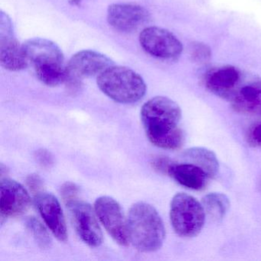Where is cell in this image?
Returning <instances> with one entry per match:
<instances>
[{"mask_svg": "<svg viewBox=\"0 0 261 261\" xmlns=\"http://www.w3.org/2000/svg\"><path fill=\"white\" fill-rule=\"evenodd\" d=\"M190 57L195 63H207L212 57V51L205 44L194 42L190 45Z\"/></svg>", "mask_w": 261, "mask_h": 261, "instance_id": "21", "label": "cell"}, {"mask_svg": "<svg viewBox=\"0 0 261 261\" xmlns=\"http://www.w3.org/2000/svg\"><path fill=\"white\" fill-rule=\"evenodd\" d=\"M259 189H260L261 190V180L260 181H259Z\"/></svg>", "mask_w": 261, "mask_h": 261, "instance_id": "26", "label": "cell"}, {"mask_svg": "<svg viewBox=\"0 0 261 261\" xmlns=\"http://www.w3.org/2000/svg\"><path fill=\"white\" fill-rule=\"evenodd\" d=\"M61 192H62V198L67 204L68 203L77 199L79 189L74 183L66 182L62 186Z\"/></svg>", "mask_w": 261, "mask_h": 261, "instance_id": "22", "label": "cell"}, {"mask_svg": "<svg viewBox=\"0 0 261 261\" xmlns=\"http://www.w3.org/2000/svg\"><path fill=\"white\" fill-rule=\"evenodd\" d=\"M205 216L202 204L187 194H176L171 201V224L180 237L197 236L204 227Z\"/></svg>", "mask_w": 261, "mask_h": 261, "instance_id": "4", "label": "cell"}, {"mask_svg": "<svg viewBox=\"0 0 261 261\" xmlns=\"http://www.w3.org/2000/svg\"><path fill=\"white\" fill-rule=\"evenodd\" d=\"M129 243L142 252L158 250L164 242L166 229L156 209L148 204H133L127 217Z\"/></svg>", "mask_w": 261, "mask_h": 261, "instance_id": "2", "label": "cell"}, {"mask_svg": "<svg viewBox=\"0 0 261 261\" xmlns=\"http://www.w3.org/2000/svg\"><path fill=\"white\" fill-rule=\"evenodd\" d=\"M94 211L99 221L113 239L122 246L129 244L127 219L120 204L110 196H101L94 203Z\"/></svg>", "mask_w": 261, "mask_h": 261, "instance_id": "6", "label": "cell"}, {"mask_svg": "<svg viewBox=\"0 0 261 261\" xmlns=\"http://www.w3.org/2000/svg\"><path fill=\"white\" fill-rule=\"evenodd\" d=\"M97 83L103 94L120 103H136L146 91L141 76L126 67H109L99 74Z\"/></svg>", "mask_w": 261, "mask_h": 261, "instance_id": "3", "label": "cell"}, {"mask_svg": "<svg viewBox=\"0 0 261 261\" xmlns=\"http://www.w3.org/2000/svg\"><path fill=\"white\" fill-rule=\"evenodd\" d=\"M229 101L237 112L261 116V79L249 77Z\"/></svg>", "mask_w": 261, "mask_h": 261, "instance_id": "15", "label": "cell"}, {"mask_svg": "<svg viewBox=\"0 0 261 261\" xmlns=\"http://www.w3.org/2000/svg\"><path fill=\"white\" fill-rule=\"evenodd\" d=\"M28 191L22 185L10 178H2L0 183V212L5 218L23 214L30 207Z\"/></svg>", "mask_w": 261, "mask_h": 261, "instance_id": "11", "label": "cell"}, {"mask_svg": "<svg viewBox=\"0 0 261 261\" xmlns=\"http://www.w3.org/2000/svg\"><path fill=\"white\" fill-rule=\"evenodd\" d=\"M67 206L81 239L90 247H99L103 241V233L96 218L95 211L88 203L77 199L68 203Z\"/></svg>", "mask_w": 261, "mask_h": 261, "instance_id": "7", "label": "cell"}, {"mask_svg": "<svg viewBox=\"0 0 261 261\" xmlns=\"http://www.w3.org/2000/svg\"><path fill=\"white\" fill-rule=\"evenodd\" d=\"M185 157L197 166L204 169L211 178H215L219 170V163L212 151L202 147H194L188 149Z\"/></svg>", "mask_w": 261, "mask_h": 261, "instance_id": "17", "label": "cell"}, {"mask_svg": "<svg viewBox=\"0 0 261 261\" xmlns=\"http://www.w3.org/2000/svg\"><path fill=\"white\" fill-rule=\"evenodd\" d=\"M248 77L239 68L231 65H224L207 71L204 82L206 88L210 92L221 98L230 100Z\"/></svg>", "mask_w": 261, "mask_h": 261, "instance_id": "9", "label": "cell"}, {"mask_svg": "<svg viewBox=\"0 0 261 261\" xmlns=\"http://www.w3.org/2000/svg\"><path fill=\"white\" fill-rule=\"evenodd\" d=\"M0 64L11 71L25 69L29 65L22 45L15 38L11 19L3 12L0 15Z\"/></svg>", "mask_w": 261, "mask_h": 261, "instance_id": "8", "label": "cell"}, {"mask_svg": "<svg viewBox=\"0 0 261 261\" xmlns=\"http://www.w3.org/2000/svg\"><path fill=\"white\" fill-rule=\"evenodd\" d=\"M181 119V108L169 97H153L142 108L141 120L146 136L162 149H178L184 144V133L179 127Z\"/></svg>", "mask_w": 261, "mask_h": 261, "instance_id": "1", "label": "cell"}, {"mask_svg": "<svg viewBox=\"0 0 261 261\" xmlns=\"http://www.w3.org/2000/svg\"><path fill=\"white\" fill-rule=\"evenodd\" d=\"M38 79L50 87L59 86L69 79L67 66L63 65H48L35 68Z\"/></svg>", "mask_w": 261, "mask_h": 261, "instance_id": "19", "label": "cell"}, {"mask_svg": "<svg viewBox=\"0 0 261 261\" xmlns=\"http://www.w3.org/2000/svg\"><path fill=\"white\" fill-rule=\"evenodd\" d=\"M24 53L35 68L53 65H63L64 55L61 48L45 39H30L22 45Z\"/></svg>", "mask_w": 261, "mask_h": 261, "instance_id": "14", "label": "cell"}, {"mask_svg": "<svg viewBox=\"0 0 261 261\" xmlns=\"http://www.w3.org/2000/svg\"><path fill=\"white\" fill-rule=\"evenodd\" d=\"M36 207L47 227L60 241L68 238L66 222L60 202L53 194L40 192L35 198Z\"/></svg>", "mask_w": 261, "mask_h": 261, "instance_id": "12", "label": "cell"}, {"mask_svg": "<svg viewBox=\"0 0 261 261\" xmlns=\"http://www.w3.org/2000/svg\"><path fill=\"white\" fill-rule=\"evenodd\" d=\"M112 65V61L101 53L92 50L79 51L71 57L67 65L68 81L100 74Z\"/></svg>", "mask_w": 261, "mask_h": 261, "instance_id": "10", "label": "cell"}, {"mask_svg": "<svg viewBox=\"0 0 261 261\" xmlns=\"http://www.w3.org/2000/svg\"><path fill=\"white\" fill-rule=\"evenodd\" d=\"M206 215L214 221H220L224 219L230 207V201L222 193L207 194L201 201Z\"/></svg>", "mask_w": 261, "mask_h": 261, "instance_id": "18", "label": "cell"}, {"mask_svg": "<svg viewBox=\"0 0 261 261\" xmlns=\"http://www.w3.org/2000/svg\"><path fill=\"white\" fill-rule=\"evenodd\" d=\"M27 184L32 191L37 192V193L41 192V189L43 186L42 180L38 175H30L27 178Z\"/></svg>", "mask_w": 261, "mask_h": 261, "instance_id": "25", "label": "cell"}, {"mask_svg": "<svg viewBox=\"0 0 261 261\" xmlns=\"http://www.w3.org/2000/svg\"><path fill=\"white\" fill-rule=\"evenodd\" d=\"M248 141L252 146L261 148V123L250 129L248 134Z\"/></svg>", "mask_w": 261, "mask_h": 261, "instance_id": "23", "label": "cell"}, {"mask_svg": "<svg viewBox=\"0 0 261 261\" xmlns=\"http://www.w3.org/2000/svg\"><path fill=\"white\" fill-rule=\"evenodd\" d=\"M27 227L33 233L36 242L42 248H48L51 244V237L45 226L36 218L30 217L25 221Z\"/></svg>", "mask_w": 261, "mask_h": 261, "instance_id": "20", "label": "cell"}, {"mask_svg": "<svg viewBox=\"0 0 261 261\" xmlns=\"http://www.w3.org/2000/svg\"><path fill=\"white\" fill-rule=\"evenodd\" d=\"M142 48L150 56L164 60H175L183 51L181 42L168 30L148 27L140 35Z\"/></svg>", "mask_w": 261, "mask_h": 261, "instance_id": "5", "label": "cell"}, {"mask_svg": "<svg viewBox=\"0 0 261 261\" xmlns=\"http://www.w3.org/2000/svg\"><path fill=\"white\" fill-rule=\"evenodd\" d=\"M149 19V12L141 6L119 4L108 7V22L113 28L122 33H130L137 30Z\"/></svg>", "mask_w": 261, "mask_h": 261, "instance_id": "13", "label": "cell"}, {"mask_svg": "<svg viewBox=\"0 0 261 261\" xmlns=\"http://www.w3.org/2000/svg\"><path fill=\"white\" fill-rule=\"evenodd\" d=\"M167 172L178 184L192 190L204 189L211 178L204 169L192 163L170 165Z\"/></svg>", "mask_w": 261, "mask_h": 261, "instance_id": "16", "label": "cell"}, {"mask_svg": "<svg viewBox=\"0 0 261 261\" xmlns=\"http://www.w3.org/2000/svg\"><path fill=\"white\" fill-rule=\"evenodd\" d=\"M36 159L39 161V164L46 167H49L54 163V159L51 152L45 149H39L36 152Z\"/></svg>", "mask_w": 261, "mask_h": 261, "instance_id": "24", "label": "cell"}]
</instances>
